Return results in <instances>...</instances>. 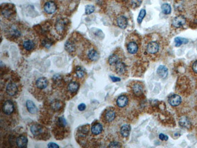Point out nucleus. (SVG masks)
I'll list each match as a JSON object with an SVG mask.
<instances>
[{"instance_id": "obj_43", "label": "nucleus", "mask_w": 197, "mask_h": 148, "mask_svg": "<svg viewBox=\"0 0 197 148\" xmlns=\"http://www.w3.org/2000/svg\"><path fill=\"white\" fill-rule=\"evenodd\" d=\"M110 79L112 80V81L113 82H115H115H118V81H121V79L120 78H118V77H113V76H110Z\"/></svg>"}, {"instance_id": "obj_16", "label": "nucleus", "mask_w": 197, "mask_h": 148, "mask_svg": "<svg viewBox=\"0 0 197 148\" xmlns=\"http://www.w3.org/2000/svg\"><path fill=\"white\" fill-rule=\"evenodd\" d=\"M103 131V126L102 124L97 121H94L92 124L90 132L92 135L98 136L100 135Z\"/></svg>"}, {"instance_id": "obj_8", "label": "nucleus", "mask_w": 197, "mask_h": 148, "mask_svg": "<svg viewBox=\"0 0 197 148\" xmlns=\"http://www.w3.org/2000/svg\"><path fill=\"white\" fill-rule=\"evenodd\" d=\"M21 49L26 53H30L36 47V42L35 38L32 36L27 35L21 41Z\"/></svg>"}, {"instance_id": "obj_2", "label": "nucleus", "mask_w": 197, "mask_h": 148, "mask_svg": "<svg viewBox=\"0 0 197 148\" xmlns=\"http://www.w3.org/2000/svg\"><path fill=\"white\" fill-rule=\"evenodd\" d=\"M30 132L38 140H46L50 137L47 129L43 126L37 123H33L30 126Z\"/></svg>"}, {"instance_id": "obj_31", "label": "nucleus", "mask_w": 197, "mask_h": 148, "mask_svg": "<svg viewBox=\"0 0 197 148\" xmlns=\"http://www.w3.org/2000/svg\"><path fill=\"white\" fill-rule=\"evenodd\" d=\"M157 73L160 78H165L168 75V69L165 66L161 65L157 69Z\"/></svg>"}, {"instance_id": "obj_1", "label": "nucleus", "mask_w": 197, "mask_h": 148, "mask_svg": "<svg viewBox=\"0 0 197 148\" xmlns=\"http://www.w3.org/2000/svg\"><path fill=\"white\" fill-rule=\"evenodd\" d=\"M144 54L152 60L157 59L161 51V40L158 35L150 34L146 36L143 43Z\"/></svg>"}, {"instance_id": "obj_7", "label": "nucleus", "mask_w": 197, "mask_h": 148, "mask_svg": "<svg viewBox=\"0 0 197 148\" xmlns=\"http://www.w3.org/2000/svg\"><path fill=\"white\" fill-rule=\"evenodd\" d=\"M5 91L6 94L10 97H15L20 93V86L18 81L10 79L7 81L5 87Z\"/></svg>"}, {"instance_id": "obj_41", "label": "nucleus", "mask_w": 197, "mask_h": 148, "mask_svg": "<svg viewBox=\"0 0 197 148\" xmlns=\"http://www.w3.org/2000/svg\"><path fill=\"white\" fill-rule=\"evenodd\" d=\"M86 106L85 103H81L78 106V109L79 111H84L86 109Z\"/></svg>"}, {"instance_id": "obj_40", "label": "nucleus", "mask_w": 197, "mask_h": 148, "mask_svg": "<svg viewBox=\"0 0 197 148\" xmlns=\"http://www.w3.org/2000/svg\"><path fill=\"white\" fill-rule=\"evenodd\" d=\"M159 138L162 141H168L169 139V137L166 135H165L163 134H160L159 135Z\"/></svg>"}, {"instance_id": "obj_11", "label": "nucleus", "mask_w": 197, "mask_h": 148, "mask_svg": "<svg viewBox=\"0 0 197 148\" xmlns=\"http://www.w3.org/2000/svg\"><path fill=\"white\" fill-rule=\"evenodd\" d=\"M111 69L117 75L122 77H126L128 74L126 64L124 63L123 59L118 61L115 64L113 65Z\"/></svg>"}, {"instance_id": "obj_30", "label": "nucleus", "mask_w": 197, "mask_h": 148, "mask_svg": "<svg viewBox=\"0 0 197 148\" xmlns=\"http://www.w3.org/2000/svg\"><path fill=\"white\" fill-rule=\"evenodd\" d=\"M178 123L180 126L185 129H189L191 127V123H190L189 119L187 117H185V116L182 117L179 119Z\"/></svg>"}, {"instance_id": "obj_39", "label": "nucleus", "mask_w": 197, "mask_h": 148, "mask_svg": "<svg viewBox=\"0 0 197 148\" xmlns=\"http://www.w3.org/2000/svg\"><path fill=\"white\" fill-rule=\"evenodd\" d=\"M192 70L193 72L195 74H197V60L195 61L192 64Z\"/></svg>"}, {"instance_id": "obj_27", "label": "nucleus", "mask_w": 197, "mask_h": 148, "mask_svg": "<svg viewBox=\"0 0 197 148\" xmlns=\"http://www.w3.org/2000/svg\"><path fill=\"white\" fill-rule=\"evenodd\" d=\"M130 130H131L130 126L128 124H125L121 127L120 130V134L124 138H127L130 135Z\"/></svg>"}, {"instance_id": "obj_22", "label": "nucleus", "mask_w": 197, "mask_h": 148, "mask_svg": "<svg viewBox=\"0 0 197 148\" xmlns=\"http://www.w3.org/2000/svg\"><path fill=\"white\" fill-rule=\"evenodd\" d=\"M16 145L18 147H27L28 143V139L26 135L21 134L17 138L16 140Z\"/></svg>"}, {"instance_id": "obj_13", "label": "nucleus", "mask_w": 197, "mask_h": 148, "mask_svg": "<svg viewBox=\"0 0 197 148\" xmlns=\"http://www.w3.org/2000/svg\"><path fill=\"white\" fill-rule=\"evenodd\" d=\"M130 102V98L127 94H123L119 96L116 100V106L119 109H123L127 108Z\"/></svg>"}, {"instance_id": "obj_37", "label": "nucleus", "mask_w": 197, "mask_h": 148, "mask_svg": "<svg viewBox=\"0 0 197 148\" xmlns=\"http://www.w3.org/2000/svg\"><path fill=\"white\" fill-rule=\"evenodd\" d=\"M142 3V0H130V4L133 8H137Z\"/></svg>"}, {"instance_id": "obj_32", "label": "nucleus", "mask_w": 197, "mask_h": 148, "mask_svg": "<svg viewBox=\"0 0 197 148\" xmlns=\"http://www.w3.org/2000/svg\"><path fill=\"white\" fill-rule=\"evenodd\" d=\"M26 107L27 110L32 114H35L38 112V108L35 103L31 100H27L26 102Z\"/></svg>"}, {"instance_id": "obj_24", "label": "nucleus", "mask_w": 197, "mask_h": 148, "mask_svg": "<svg viewBox=\"0 0 197 148\" xmlns=\"http://www.w3.org/2000/svg\"><path fill=\"white\" fill-rule=\"evenodd\" d=\"M62 102L58 99H54L50 102L49 106L51 107V109L54 112H58L61 110L62 108Z\"/></svg>"}, {"instance_id": "obj_12", "label": "nucleus", "mask_w": 197, "mask_h": 148, "mask_svg": "<svg viewBox=\"0 0 197 148\" xmlns=\"http://www.w3.org/2000/svg\"><path fill=\"white\" fill-rule=\"evenodd\" d=\"M1 111L6 116H11L15 111V106L13 102L7 100L3 102L1 106Z\"/></svg>"}, {"instance_id": "obj_26", "label": "nucleus", "mask_w": 197, "mask_h": 148, "mask_svg": "<svg viewBox=\"0 0 197 148\" xmlns=\"http://www.w3.org/2000/svg\"><path fill=\"white\" fill-rule=\"evenodd\" d=\"M116 22L117 26L122 29H126L128 25V20L126 16L123 15L118 16L116 19Z\"/></svg>"}, {"instance_id": "obj_34", "label": "nucleus", "mask_w": 197, "mask_h": 148, "mask_svg": "<svg viewBox=\"0 0 197 148\" xmlns=\"http://www.w3.org/2000/svg\"><path fill=\"white\" fill-rule=\"evenodd\" d=\"M161 10H162V13L166 14V15L170 14L171 13V11H172L171 6H170V4H169L168 3L163 4L161 6Z\"/></svg>"}, {"instance_id": "obj_4", "label": "nucleus", "mask_w": 197, "mask_h": 148, "mask_svg": "<svg viewBox=\"0 0 197 148\" xmlns=\"http://www.w3.org/2000/svg\"><path fill=\"white\" fill-rule=\"evenodd\" d=\"M68 128L69 126L66 120L63 117H58L54 129V133L55 134L56 138H58V137H64L68 131H69Z\"/></svg>"}, {"instance_id": "obj_25", "label": "nucleus", "mask_w": 197, "mask_h": 148, "mask_svg": "<svg viewBox=\"0 0 197 148\" xmlns=\"http://www.w3.org/2000/svg\"><path fill=\"white\" fill-rule=\"evenodd\" d=\"M65 51L69 54H74L76 51V43L72 40H68L65 43Z\"/></svg>"}, {"instance_id": "obj_18", "label": "nucleus", "mask_w": 197, "mask_h": 148, "mask_svg": "<svg viewBox=\"0 0 197 148\" xmlns=\"http://www.w3.org/2000/svg\"><path fill=\"white\" fill-rule=\"evenodd\" d=\"M68 26V20L65 19L60 20L57 21L55 24L56 31L60 35H62L65 32Z\"/></svg>"}, {"instance_id": "obj_21", "label": "nucleus", "mask_w": 197, "mask_h": 148, "mask_svg": "<svg viewBox=\"0 0 197 148\" xmlns=\"http://www.w3.org/2000/svg\"><path fill=\"white\" fill-rule=\"evenodd\" d=\"M182 97L177 94H173L171 95L168 98V103L171 106L173 107H176L179 106L182 103Z\"/></svg>"}, {"instance_id": "obj_29", "label": "nucleus", "mask_w": 197, "mask_h": 148, "mask_svg": "<svg viewBox=\"0 0 197 148\" xmlns=\"http://www.w3.org/2000/svg\"><path fill=\"white\" fill-rule=\"evenodd\" d=\"M13 6H12L8 5V6L5 7L3 9L1 10V13L6 18L10 19L13 16V12L15 11V10L13 9Z\"/></svg>"}, {"instance_id": "obj_28", "label": "nucleus", "mask_w": 197, "mask_h": 148, "mask_svg": "<svg viewBox=\"0 0 197 148\" xmlns=\"http://www.w3.org/2000/svg\"><path fill=\"white\" fill-rule=\"evenodd\" d=\"M74 74L75 77L77 78V80H81L85 78L86 72L85 70L80 66H76L74 71Z\"/></svg>"}, {"instance_id": "obj_17", "label": "nucleus", "mask_w": 197, "mask_h": 148, "mask_svg": "<svg viewBox=\"0 0 197 148\" xmlns=\"http://www.w3.org/2000/svg\"><path fill=\"white\" fill-rule=\"evenodd\" d=\"M124 58L123 53H120L117 52L115 53L112 54L108 58L107 63L109 65V66L112 68L113 65L115 64L118 61Z\"/></svg>"}, {"instance_id": "obj_23", "label": "nucleus", "mask_w": 197, "mask_h": 148, "mask_svg": "<svg viewBox=\"0 0 197 148\" xmlns=\"http://www.w3.org/2000/svg\"><path fill=\"white\" fill-rule=\"evenodd\" d=\"M57 9V5L54 1H48L44 6V10L47 14H53L56 12Z\"/></svg>"}, {"instance_id": "obj_33", "label": "nucleus", "mask_w": 197, "mask_h": 148, "mask_svg": "<svg viewBox=\"0 0 197 148\" xmlns=\"http://www.w3.org/2000/svg\"><path fill=\"white\" fill-rule=\"evenodd\" d=\"M175 43L176 47H179L181 46L182 44H187L189 42V40L186 38H184L182 37H176L175 38Z\"/></svg>"}, {"instance_id": "obj_3", "label": "nucleus", "mask_w": 197, "mask_h": 148, "mask_svg": "<svg viewBox=\"0 0 197 148\" xmlns=\"http://www.w3.org/2000/svg\"><path fill=\"white\" fill-rule=\"evenodd\" d=\"M129 91L133 97L140 98L144 96L145 86L141 81H132L130 82L128 86Z\"/></svg>"}, {"instance_id": "obj_36", "label": "nucleus", "mask_w": 197, "mask_h": 148, "mask_svg": "<svg viewBox=\"0 0 197 148\" xmlns=\"http://www.w3.org/2000/svg\"><path fill=\"white\" fill-rule=\"evenodd\" d=\"M107 147H122V144L121 143H120L118 141L112 140L109 143Z\"/></svg>"}, {"instance_id": "obj_38", "label": "nucleus", "mask_w": 197, "mask_h": 148, "mask_svg": "<svg viewBox=\"0 0 197 148\" xmlns=\"http://www.w3.org/2000/svg\"><path fill=\"white\" fill-rule=\"evenodd\" d=\"M95 11V7L92 5H87L86 7L85 13L86 15H90Z\"/></svg>"}, {"instance_id": "obj_35", "label": "nucleus", "mask_w": 197, "mask_h": 148, "mask_svg": "<svg viewBox=\"0 0 197 148\" xmlns=\"http://www.w3.org/2000/svg\"><path fill=\"white\" fill-rule=\"evenodd\" d=\"M146 10L145 9H141L139 13L138 16V18H137V21L138 24H141L143 18H144V16H146Z\"/></svg>"}, {"instance_id": "obj_15", "label": "nucleus", "mask_w": 197, "mask_h": 148, "mask_svg": "<svg viewBox=\"0 0 197 148\" xmlns=\"http://www.w3.org/2000/svg\"><path fill=\"white\" fill-rule=\"evenodd\" d=\"M48 80L45 77H40L35 82L34 86L38 91H43L49 86Z\"/></svg>"}, {"instance_id": "obj_14", "label": "nucleus", "mask_w": 197, "mask_h": 148, "mask_svg": "<svg viewBox=\"0 0 197 148\" xmlns=\"http://www.w3.org/2000/svg\"><path fill=\"white\" fill-rule=\"evenodd\" d=\"M79 88V84L76 81H71L68 84L66 87V91L68 95H70V97L74 96Z\"/></svg>"}, {"instance_id": "obj_20", "label": "nucleus", "mask_w": 197, "mask_h": 148, "mask_svg": "<svg viewBox=\"0 0 197 148\" xmlns=\"http://www.w3.org/2000/svg\"><path fill=\"white\" fill-rule=\"evenodd\" d=\"M186 20L184 16L178 15L173 19L172 24L175 28H180L186 24Z\"/></svg>"}, {"instance_id": "obj_9", "label": "nucleus", "mask_w": 197, "mask_h": 148, "mask_svg": "<svg viewBox=\"0 0 197 148\" xmlns=\"http://www.w3.org/2000/svg\"><path fill=\"white\" fill-rule=\"evenodd\" d=\"M140 41L135 37V38L133 37H130L127 38L126 41V49L127 52L132 55L137 54L140 48Z\"/></svg>"}, {"instance_id": "obj_6", "label": "nucleus", "mask_w": 197, "mask_h": 148, "mask_svg": "<svg viewBox=\"0 0 197 148\" xmlns=\"http://www.w3.org/2000/svg\"><path fill=\"white\" fill-rule=\"evenodd\" d=\"M83 57L87 61L92 63L98 60L100 58V54L95 47L91 44H89L84 49Z\"/></svg>"}, {"instance_id": "obj_19", "label": "nucleus", "mask_w": 197, "mask_h": 148, "mask_svg": "<svg viewBox=\"0 0 197 148\" xmlns=\"http://www.w3.org/2000/svg\"><path fill=\"white\" fill-rule=\"evenodd\" d=\"M89 131H90L89 124L81 126L78 129L76 137L78 138L79 140L83 139L88 135Z\"/></svg>"}, {"instance_id": "obj_10", "label": "nucleus", "mask_w": 197, "mask_h": 148, "mask_svg": "<svg viewBox=\"0 0 197 148\" xmlns=\"http://www.w3.org/2000/svg\"><path fill=\"white\" fill-rule=\"evenodd\" d=\"M22 34V32L20 27L18 24H12L7 30L6 35H8V38L12 40H18L20 38Z\"/></svg>"}, {"instance_id": "obj_5", "label": "nucleus", "mask_w": 197, "mask_h": 148, "mask_svg": "<svg viewBox=\"0 0 197 148\" xmlns=\"http://www.w3.org/2000/svg\"><path fill=\"white\" fill-rule=\"evenodd\" d=\"M116 109L113 107H108L101 114V120L104 124L109 126L115 121V120L116 119Z\"/></svg>"}, {"instance_id": "obj_42", "label": "nucleus", "mask_w": 197, "mask_h": 148, "mask_svg": "<svg viewBox=\"0 0 197 148\" xmlns=\"http://www.w3.org/2000/svg\"><path fill=\"white\" fill-rule=\"evenodd\" d=\"M48 147L49 148H51V147H54V148H58L59 147V146L58 144H57L56 143H49L47 145Z\"/></svg>"}]
</instances>
